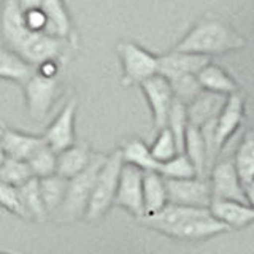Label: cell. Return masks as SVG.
Listing matches in <instances>:
<instances>
[{
	"label": "cell",
	"instance_id": "cell-1",
	"mask_svg": "<svg viewBox=\"0 0 254 254\" xmlns=\"http://www.w3.org/2000/svg\"><path fill=\"white\" fill-rule=\"evenodd\" d=\"M0 35L6 48H10L35 68L48 61H58L62 64L67 59L70 48H75L65 40L30 30L24 21L18 0H5L2 5Z\"/></svg>",
	"mask_w": 254,
	"mask_h": 254
},
{
	"label": "cell",
	"instance_id": "cell-2",
	"mask_svg": "<svg viewBox=\"0 0 254 254\" xmlns=\"http://www.w3.org/2000/svg\"><path fill=\"white\" fill-rule=\"evenodd\" d=\"M245 45L246 40L227 24L216 19H202L188 32L173 50L210 58L211 54H226L229 51L242 50Z\"/></svg>",
	"mask_w": 254,
	"mask_h": 254
},
{
	"label": "cell",
	"instance_id": "cell-3",
	"mask_svg": "<svg viewBox=\"0 0 254 254\" xmlns=\"http://www.w3.org/2000/svg\"><path fill=\"white\" fill-rule=\"evenodd\" d=\"M107 161V154L94 153L92 162L89 167L76 175L75 178L68 180L65 200L61 205V208L53 214V218L58 222H73L79 218H84L87 211V205L91 200V194L95 185V180L99 177V172Z\"/></svg>",
	"mask_w": 254,
	"mask_h": 254
},
{
	"label": "cell",
	"instance_id": "cell-4",
	"mask_svg": "<svg viewBox=\"0 0 254 254\" xmlns=\"http://www.w3.org/2000/svg\"><path fill=\"white\" fill-rule=\"evenodd\" d=\"M123 167H124V159L121 149H116L107 156V161L100 169L97 180H95L91 200L89 205H87V211L84 214L86 221L95 222L102 219L111 206L115 205Z\"/></svg>",
	"mask_w": 254,
	"mask_h": 254
},
{
	"label": "cell",
	"instance_id": "cell-5",
	"mask_svg": "<svg viewBox=\"0 0 254 254\" xmlns=\"http://www.w3.org/2000/svg\"><path fill=\"white\" fill-rule=\"evenodd\" d=\"M123 62V86L145 83L159 73V56L151 54L133 42H121L118 46Z\"/></svg>",
	"mask_w": 254,
	"mask_h": 254
},
{
	"label": "cell",
	"instance_id": "cell-6",
	"mask_svg": "<svg viewBox=\"0 0 254 254\" xmlns=\"http://www.w3.org/2000/svg\"><path fill=\"white\" fill-rule=\"evenodd\" d=\"M22 91L29 118L34 119V121H40L50 113L54 102L59 97V76H43L35 70V73L22 84Z\"/></svg>",
	"mask_w": 254,
	"mask_h": 254
},
{
	"label": "cell",
	"instance_id": "cell-7",
	"mask_svg": "<svg viewBox=\"0 0 254 254\" xmlns=\"http://www.w3.org/2000/svg\"><path fill=\"white\" fill-rule=\"evenodd\" d=\"M229 230L230 229L226 224H222L221 221L213 216L210 208H194V206H190L185 218L177 226H173L165 235L178 238V240L197 242L229 232Z\"/></svg>",
	"mask_w": 254,
	"mask_h": 254
},
{
	"label": "cell",
	"instance_id": "cell-8",
	"mask_svg": "<svg viewBox=\"0 0 254 254\" xmlns=\"http://www.w3.org/2000/svg\"><path fill=\"white\" fill-rule=\"evenodd\" d=\"M169 203L194 208H210L213 195L211 185L205 178H188V180H165Z\"/></svg>",
	"mask_w": 254,
	"mask_h": 254
},
{
	"label": "cell",
	"instance_id": "cell-9",
	"mask_svg": "<svg viewBox=\"0 0 254 254\" xmlns=\"http://www.w3.org/2000/svg\"><path fill=\"white\" fill-rule=\"evenodd\" d=\"M143 177L145 172L137 167L124 164L119 186L115 198V205L119 208L130 213L137 219L145 216V206H143Z\"/></svg>",
	"mask_w": 254,
	"mask_h": 254
},
{
	"label": "cell",
	"instance_id": "cell-10",
	"mask_svg": "<svg viewBox=\"0 0 254 254\" xmlns=\"http://www.w3.org/2000/svg\"><path fill=\"white\" fill-rule=\"evenodd\" d=\"M153 115L154 129L159 132L167 127L170 110L175 103V94L170 83L162 75H156L140 84Z\"/></svg>",
	"mask_w": 254,
	"mask_h": 254
},
{
	"label": "cell",
	"instance_id": "cell-11",
	"mask_svg": "<svg viewBox=\"0 0 254 254\" xmlns=\"http://www.w3.org/2000/svg\"><path fill=\"white\" fill-rule=\"evenodd\" d=\"M211 195L216 200H237L246 203L245 186L238 177L234 161L221 159L211 170Z\"/></svg>",
	"mask_w": 254,
	"mask_h": 254
},
{
	"label": "cell",
	"instance_id": "cell-12",
	"mask_svg": "<svg viewBox=\"0 0 254 254\" xmlns=\"http://www.w3.org/2000/svg\"><path fill=\"white\" fill-rule=\"evenodd\" d=\"M78 100L70 99L61 113L53 119V123L46 127L43 137L54 153H62L75 145V116H76Z\"/></svg>",
	"mask_w": 254,
	"mask_h": 254
},
{
	"label": "cell",
	"instance_id": "cell-13",
	"mask_svg": "<svg viewBox=\"0 0 254 254\" xmlns=\"http://www.w3.org/2000/svg\"><path fill=\"white\" fill-rule=\"evenodd\" d=\"M208 56L192 54V53H180L172 50L170 53L159 56V75L165 79H170L180 75H198L208 65Z\"/></svg>",
	"mask_w": 254,
	"mask_h": 254
},
{
	"label": "cell",
	"instance_id": "cell-14",
	"mask_svg": "<svg viewBox=\"0 0 254 254\" xmlns=\"http://www.w3.org/2000/svg\"><path fill=\"white\" fill-rule=\"evenodd\" d=\"M0 141L3 145L6 157L21 159V161H29L46 143L43 135L24 133L5 126H0Z\"/></svg>",
	"mask_w": 254,
	"mask_h": 254
},
{
	"label": "cell",
	"instance_id": "cell-15",
	"mask_svg": "<svg viewBox=\"0 0 254 254\" xmlns=\"http://www.w3.org/2000/svg\"><path fill=\"white\" fill-rule=\"evenodd\" d=\"M42 11L46 16V30L45 34L56 37L76 46V34L71 24V18L64 0H43Z\"/></svg>",
	"mask_w": 254,
	"mask_h": 254
},
{
	"label": "cell",
	"instance_id": "cell-16",
	"mask_svg": "<svg viewBox=\"0 0 254 254\" xmlns=\"http://www.w3.org/2000/svg\"><path fill=\"white\" fill-rule=\"evenodd\" d=\"M245 113V100L240 92L229 95L224 108L221 110L216 121V145L219 151L229 141V138L238 130Z\"/></svg>",
	"mask_w": 254,
	"mask_h": 254
},
{
	"label": "cell",
	"instance_id": "cell-17",
	"mask_svg": "<svg viewBox=\"0 0 254 254\" xmlns=\"http://www.w3.org/2000/svg\"><path fill=\"white\" fill-rule=\"evenodd\" d=\"M210 213L229 229H243L254 222V208L237 200H216L213 198Z\"/></svg>",
	"mask_w": 254,
	"mask_h": 254
},
{
	"label": "cell",
	"instance_id": "cell-18",
	"mask_svg": "<svg viewBox=\"0 0 254 254\" xmlns=\"http://www.w3.org/2000/svg\"><path fill=\"white\" fill-rule=\"evenodd\" d=\"M226 100H227L226 95L203 91L197 99H194L189 105H186L189 124H192L195 127H202L206 123H211L214 119H218L221 110L226 105Z\"/></svg>",
	"mask_w": 254,
	"mask_h": 254
},
{
	"label": "cell",
	"instance_id": "cell-19",
	"mask_svg": "<svg viewBox=\"0 0 254 254\" xmlns=\"http://www.w3.org/2000/svg\"><path fill=\"white\" fill-rule=\"evenodd\" d=\"M169 205V192H167L165 178L157 172H145L143 177V206L145 216L159 213Z\"/></svg>",
	"mask_w": 254,
	"mask_h": 254
},
{
	"label": "cell",
	"instance_id": "cell-20",
	"mask_svg": "<svg viewBox=\"0 0 254 254\" xmlns=\"http://www.w3.org/2000/svg\"><path fill=\"white\" fill-rule=\"evenodd\" d=\"M94 153L89 149V146L84 143H79L62 151L58 154V175H61L62 178L71 180L76 175L83 173L89 164L92 162Z\"/></svg>",
	"mask_w": 254,
	"mask_h": 254
},
{
	"label": "cell",
	"instance_id": "cell-21",
	"mask_svg": "<svg viewBox=\"0 0 254 254\" xmlns=\"http://www.w3.org/2000/svg\"><path fill=\"white\" fill-rule=\"evenodd\" d=\"M35 67H32L10 48L0 45V79H6V81H13L22 86L35 73Z\"/></svg>",
	"mask_w": 254,
	"mask_h": 254
},
{
	"label": "cell",
	"instance_id": "cell-22",
	"mask_svg": "<svg viewBox=\"0 0 254 254\" xmlns=\"http://www.w3.org/2000/svg\"><path fill=\"white\" fill-rule=\"evenodd\" d=\"M197 79L200 83L202 89L206 92L226 95V97L238 92V84L235 83V79L219 65H214V64H208L197 75Z\"/></svg>",
	"mask_w": 254,
	"mask_h": 254
},
{
	"label": "cell",
	"instance_id": "cell-23",
	"mask_svg": "<svg viewBox=\"0 0 254 254\" xmlns=\"http://www.w3.org/2000/svg\"><path fill=\"white\" fill-rule=\"evenodd\" d=\"M185 154L192 162L197 177L205 178L206 172H208V167H206V145L200 127H195L192 124L188 126L186 140H185Z\"/></svg>",
	"mask_w": 254,
	"mask_h": 254
},
{
	"label": "cell",
	"instance_id": "cell-24",
	"mask_svg": "<svg viewBox=\"0 0 254 254\" xmlns=\"http://www.w3.org/2000/svg\"><path fill=\"white\" fill-rule=\"evenodd\" d=\"M18 190H19V198H21L22 208L26 211L27 219L43 222L45 219L50 218V214L46 211L45 202H43L42 192H40L38 178L30 180L24 186L18 188Z\"/></svg>",
	"mask_w": 254,
	"mask_h": 254
},
{
	"label": "cell",
	"instance_id": "cell-25",
	"mask_svg": "<svg viewBox=\"0 0 254 254\" xmlns=\"http://www.w3.org/2000/svg\"><path fill=\"white\" fill-rule=\"evenodd\" d=\"M38 185H40V192H42L46 211L50 216H53V214L61 208L64 200H65L68 180L62 178L61 175L56 173V175H51V177L40 178Z\"/></svg>",
	"mask_w": 254,
	"mask_h": 254
},
{
	"label": "cell",
	"instance_id": "cell-26",
	"mask_svg": "<svg viewBox=\"0 0 254 254\" xmlns=\"http://www.w3.org/2000/svg\"><path fill=\"white\" fill-rule=\"evenodd\" d=\"M123 151V159L124 164H129L137 167V169L143 172H159V164L151 154V149L138 138H133L126 143Z\"/></svg>",
	"mask_w": 254,
	"mask_h": 254
},
{
	"label": "cell",
	"instance_id": "cell-27",
	"mask_svg": "<svg viewBox=\"0 0 254 254\" xmlns=\"http://www.w3.org/2000/svg\"><path fill=\"white\" fill-rule=\"evenodd\" d=\"M234 165L243 186L254 181V132H248L240 141L234 156Z\"/></svg>",
	"mask_w": 254,
	"mask_h": 254
},
{
	"label": "cell",
	"instance_id": "cell-28",
	"mask_svg": "<svg viewBox=\"0 0 254 254\" xmlns=\"http://www.w3.org/2000/svg\"><path fill=\"white\" fill-rule=\"evenodd\" d=\"M34 178L35 177L32 173L27 161L6 157L2 167H0V181H3L13 188H21Z\"/></svg>",
	"mask_w": 254,
	"mask_h": 254
},
{
	"label": "cell",
	"instance_id": "cell-29",
	"mask_svg": "<svg viewBox=\"0 0 254 254\" xmlns=\"http://www.w3.org/2000/svg\"><path fill=\"white\" fill-rule=\"evenodd\" d=\"M35 178H46L58 173V153H54L51 146L45 143L37 153L27 161Z\"/></svg>",
	"mask_w": 254,
	"mask_h": 254
},
{
	"label": "cell",
	"instance_id": "cell-30",
	"mask_svg": "<svg viewBox=\"0 0 254 254\" xmlns=\"http://www.w3.org/2000/svg\"><path fill=\"white\" fill-rule=\"evenodd\" d=\"M188 126H189V119H188L186 105L175 99V103H173V107L170 110V115H169V123H167V127H169L172 135L175 137L180 154H185V140H186Z\"/></svg>",
	"mask_w": 254,
	"mask_h": 254
},
{
	"label": "cell",
	"instance_id": "cell-31",
	"mask_svg": "<svg viewBox=\"0 0 254 254\" xmlns=\"http://www.w3.org/2000/svg\"><path fill=\"white\" fill-rule=\"evenodd\" d=\"M167 81L172 86L175 99L180 100L181 103H185V105H189L190 102L197 99L198 95L203 92L195 75H180V76L167 79Z\"/></svg>",
	"mask_w": 254,
	"mask_h": 254
},
{
	"label": "cell",
	"instance_id": "cell-32",
	"mask_svg": "<svg viewBox=\"0 0 254 254\" xmlns=\"http://www.w3.org/2000/svg\"><path fill=\"white\" fill-rule=\"evenodd\" d=\"M157 173H161L165 180H188L197 177L194 165L186 154H178L170 161L161 164Z\"/></svg>",
	"mask_w": 254,
	"mask_h": 254
},
{
	"label": "cell",
	"instance_id": "cell-33",
	"mask_svg": "<svg viewBox=\"0 0 254 254\" xmlns=\"http://www.w3.org/2000/svg\"><path fill=\"white\" fill-rule=\"evenodd\" d=\"M149 149H151V154H153V157L159 164H164L180 154L177 141H175V137L172 135L169 127H165V129L157 132V137Z\"/></svg>",
	"mask_w": 254,
	"mask_h": 254
},
{
	"label": "cell",
	"instance_id": "cell-34",
	"mask_svg": "<svg viewBox=\"0 0 254 254\" xmlns=\"http://www.w3.org/2000/svg\"><path fill=\"white\" fill-rule=\"evenodd\" d=\"M0 206L8 213L14 214V216H18L21 219H27L26 211H24L19 198L18 188H13L3 181H0Z\"/></svg>",
	"mask_w": 254,
	"mask_h": 254
},
{
	"label": "cell",
	"instance_id": "cell-35",
	"mask_svg": "<svg viewBox=\"0 0 254 254\" xmlns=\"http://www.w3.org/2000/svg\"><path fill=\"white\" fill-rule=\"evenodd\" d=\"M24 14V21H26L27 27L30 30H35V32H43L46 30V16L45 13L42 11V8H38V10H30V11H26L22 13Z\"/></svg>",
	"mask_w": 254,
	"mask_h": 254
},
{
	"label": "cell",
	"instance_id": "cell-36",
	"mask_svg": "<svg viewBox=\"0 0 254 254\" xmlns=\"http://www.w3.org/2000/svg\"><path fill=\"white\" fill-rule=\"evenodd\" d=\"M18 3H19V8L22 10V13H26L30 10H38V8H42L43 0H18Z\"/></svg>",
	"mask_w": 254,
	"mask_h": 254
},
{
	"label": "cell",
	"instance_id": "cell-37",
	"mask_svg": "<svg viewBox=\"0 0 254 254\" xmlns=\"http://www.w3.org/2000/svg\"><path fill=\"white\" fill-rule=\"evenodd\" d=\"M245 197H246V203L254 208V181L245 185Z\"/></svg>",
	"mask_w": 254,
	"mask_h": 254
},
{
	"label": "cell",
	"instance_id": "cell-38",
	"mask_svg": "<svg viewBox=\"0 0 254 254\" xmlns=\"http://www.w3.org/2000/svg\"><path fill=\"white\" fill-rule=\"evenodd\" d=\"M5 159H6V153H5V149H3L2 141H0V167H2V164L5 162Z\"/></svg>",
	"mask_w": 254,
	"mask_h": 254
},
{
	"label": "cell",
	"instance_id": "cell-39",
	"mask_svg": "<svg viewBox=\"0 0 254 254\" xmlns=\"http://www.w3.org/2000/svg\"><path fill=\"white\" fill-rule=\"evenodd\" d=\"M3 3H5V0H0V6H2Z\"/></svg>",
	"mask_w": 254,
	"mask_h": 254
},
{
	"label": "cell",
	"instance_id": "cell-40",
	"mask_svg": "<svg viewBox=\"0 0 254 254\" xmlns=\"http://www.w3.org/2000/svg\"><path fill=\"white\" fill-rule=\"evenodd\" d=\"M0 254H6V253H0Z\"/></svg>",
	"mask_w": 254,
	"mask_h": 254
}]
</instances>
